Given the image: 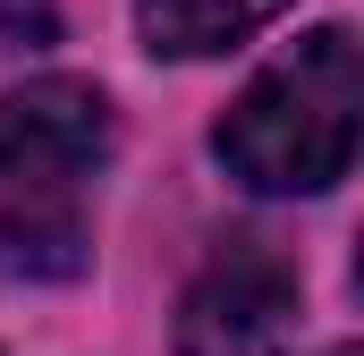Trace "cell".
Wrapping results in <instances>:
<instances>
[{"label":"cell","mask_w":364,"mask_h":356,"mask_svg":"<svg viewBox=\"0 0 364 356\" xmlns=\"http://www.w3.org/2000/svg\"><path fill=\"white\" fill-rule=\"evenodd\" d=\"M356 136H364L356 26H314L220 110L212 153L255 195H322L356 170Z\"/></svg>","instance_id":"2"},{"label":"cell","mask_w":364,"mask_h":356,"mask_svg":"<svg viewBox=\"0 0 364 356\" xmlns=\"http://www.w3.org/2000/svg\"><path fill=\"white\" fill-rule=\"evenodd\" d=\"M331 356H356V348H331Z\"/></svg>","instance_id":"6"},{"label":"cell","mask_w":364,"mask_h":356,"mask_svg":"<svg viewBox=\"0 0 364 356\" xmlns=\"http://www.w3.org/2000/svg\"><path fill=\"white\" fill-rule=\"evenodd\" d=\"M60 43V0H0V60Z\"/></svg>","instance_id":"5"},{"label":"cell","mask_w":364,"mask_h":356,"mask_svg":"<svg viewBox=\"0 0 364 356\" xmlns=\"http://www.w3.org/2000/svg\"><path fill=\"white\" fill-rule=\"evenodd\" d=\"M110 145V102L85 77L0 93V280H77L93 263V178Z\"/></svg>","instance_id":"1"},{"label":"cell","mask_w":364,"mask_h":356,"mask_svg":"<svg viewBox=\"0 0 364 356\" xmlns=\"http://www.w3.org/2000/svg\"><path fill=\"white\" fill-rule=\"evenodd\" d=\"M305 280L263 238H229L178 297V356H288Z\"/></svg>","instance_id":"3"},{"label":"cell","mask_w":364,"mask_h":356,"mask_svg":"<svg viewBox=\"0 0 364 356\" xmlns=\"http://www.w3.org/2000/svg\"><path fill=\"white\" fill-rule=\"evenodd\" d=\"M288 0H136V34L153 60H212L263 34Z\"/></svg>","instance_id":"4"}]
</instances>
